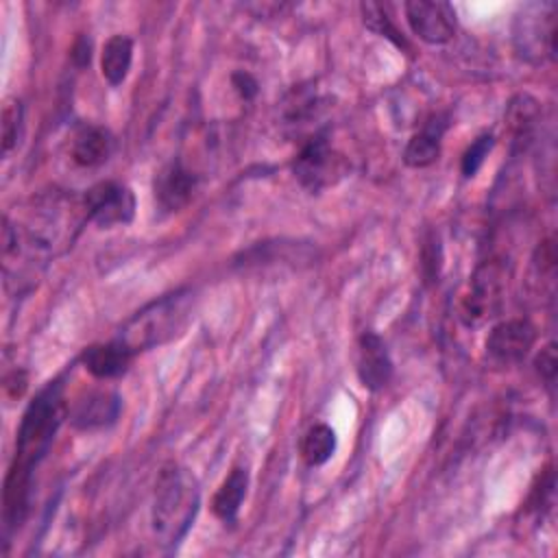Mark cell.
Segmentation results:
<instances>
[{
	"label": "cell",
	"mask_w": 558,
	"mask_h": 558,
	"mask_svg": "<svg viewBox=\"0 0 558 558\" xmlns=\"http://www.w3.org/2000/svg\"><path fill=\"white\" fill-rule=\"evenodd\" d=\"M68 410L70 405L63 397V384L59 379L44 386L28 403L17 429L15 458L4 480V534L20 527L28 514L33 473L46 458L63 418H68Z\"/></svg>",
	"instance_id": "cell-1"
},
{
	"label": "cell",
	"mask_w": 558,
	"mask_h": 558,
	"mask_svg": "<svg viewBox=\"0 0 558 558\" xmlns=\"http://www.w3.org/2000/svg\"><path fill=\"white\" fill-rule=\"evenodd\" d=\"M201 506V490L194 475L168 462L157 477L153 497V532L166 547H177L192 527Z\"/></svg>",
	"instance_id": "cell-2"
},
{
	"label": "cell",
	"mask_w": 558,
	"mask_h": 558,
	"mask_svg": "<svg viewBox=\"0 0 558 558\" xmlns=\"http://www.w3.org/2000/svg\"><path fill=\"white\" fill-rule=\"evenodd\" d=\"M194 294L190 288H179L170 294H163L142 310H137L116 336L122 340L133 355L148 351L153 347L166 344L181 336L192 320Z\"/></svg>",
	"instance_id": "cell-3"
},
{
	"label": "cell",
	"mask_w": 558,
	"mask_h": 558,
	"mask_svg": "<svg viewBox=\"0 0 558 558\" xmlns=\"http://www.w3.org/2000/svg\"><path fill=\"white\" fill-rule=\"evenodd\" d=\"M556 13L554 2H530L514 17L512 39L519 57L530 63H545L556 57Z\"/></svg>",
	"instance_id": "cell-4"
},
{
	"label": "cell",
	"mask_w": 558,
	"mask_h": 558,
	"mask_svg": "<svg viewBox=\"0 0 558 558\" xmlns=\"http://www.w3.org/2000/svg\"><path fill=\"white\" fill-rule=\"evenodd\" d=\"M347 163L340 153H336L325 133H314L292 161L294 179L307 192H323L344 177Z\"/></svg>",
	"instance_id": "cell-5"
},
{
	"label": "cell",
	"mask_w": 558,
	"mask_h": 558,
	"mask_svg": "<svg viewBox=\"0 0 558 558\" xmlns=\"http://www.w3.org/2000/svg\"><path fill=\"white\" fill-rule=\"evenodd\" d=\"M83 205L87 220L102 229L129 225L135 216V196L118 181H100L89 187L83 196Z\"/></svg>",
	"instance_id": "cell-6"
},
{
	"label": "cell",
	"mask_w": 558,
	"mask_h": 558,
	"mask_svg": "<svg viewBox=\"0 0 558 558\" xmlns=\"http://www.w3.org/2000/svg\"><path fill=\"white\" fill-rule=\"evenodd\" d=\"M501 290H504V277L499 266L495 262L480 266L471 279L469 292L462 299L460 318L473 327L490 318L499 307Z\"/></svg>",
	"instance_id": "cell-7"
},
{
	"label": "cell",
	"mask_w": 558,
	"mask_h": 558,
	"mask_svg": "<svg viewBox=\"0 0 558 558\" xmlns=\"http://www.w3.org/2000/svg\"><path fill=\"white\" fill-rule=\"evenodd\" d=\"M408 26L425 44H445L456 33V11L442 0H410L403 4Z\"/></svg>",
	"instance_id": "cell-8"
},
{
	"label": "cell",
	"mask_w": 558,
	"mask_h": 558,
	"mask_svg": "<svg viewBox=\"0 0 558 558\" xmlns=\"http://www.w3.org/2000/svg\"><path fill=\"white\" fill-rule=\"evenodd\" d=\"M536 329L530 320L508 318L497 323L486 336V353L499 364L521 362L534 347Z\"/></svg>",
	"instance_id": "cell-9"
},
{
	"label": "cell",
	"mask_w": 558,
	"mask_h": 558,
	"mask_svg": "<svg viewBox=\"0 0 558 558\" xmlns=\"http://www.w3.org/2000/svg\"><path fill=\"white\" fill-rule=\"evenodd\" d=\"M122 410L120 395L113 390H89L78 397L68 410V418L76 429L92 432L109 427L118 421Z\"/></svg>",
	"instance_id": "cell-10"
},
{
	"label": "cell",
	"mask_w": 558,
	"mask_h": 558,
	"mask_svg": "<svg viewBox=\"0 0 558 558\" xmlns=\"http://www.w3.org/2000/svg\"><path fill=\"white\" fill-rule=\"evenodd\" d=\"M357 377L373 392L386 388L392 377V360L375 331H364L357 340Z\"/></svg>",
	"instance_id": "cell-11"
},
{
	"label": "cell",
	"mask_w": 558,
	"mask_h": 558,
	"mask_svg": "<svg viewBox=\"0 0 558 558\" xmlns=\"http://www.w3.org/2000/svg\"><path fill=\"white\" fill-rule=\"evenodd\" d=\"M196 174L187 170L181 161H170L155 177V198L161 209L179 211L185 207L196 190Z\"/></svg>",
	"instance_id": "cell-12"
},
{
	"label": "cell",
	"mask_w": 558,
	"mask_h": 558,
	"mask_svg": "<svg viewBox=\"0 0 558 558\" xmlns=\"http://www.w3.org/2000/svg\"><path fill=\"white\" fill-rule=\"evenodd\" d=\"M131 360H133V351L118 338L109 342L89 344L81 353V364L96 379H113L124 375L131 366Z\"/></svg>",
	"instance_id": "cell-13"
},
{
	"label": "cell",
	"mask_w": 558,
	"mask_h": 558,
	"mask_svg": "<svg viewBox=\"0 0 558 558\" xmlns=\"http://www.w3.org/2000/svg\"><path fill=\"white\" fill-rule=\"evenodd\" d=\"M113 140L107 129L96 124H83L70 144V157L83 168H96L105 163L111 155Z\"/></svg>",
	"instance_id": "cell-14"
},
{
	"label": "cell",
	"mask_w": 558,
	"mask_h": 558,
	"mask_svg": "<svg viewBox=\"0 0 558 558\" xmlns=\"http://www.w3.org/2000/svg\"><path fill=\"white\" fill-rule=\"evenodd\" d=\"M447 129V118L445 116H434L425 126L414 133L405 148H403V161L410 168H427L440 157V142L442 133Z\"/></svg>",
	"instance_id": "cell-15"
},
{
	"label": "cell",
	"mask_w": 558,
	"mask_h": 558,
	"mask_svg": "<svg viewBox=\"0 0 558 558\" xmlns=\"http://www.w3.org/2000/svg\"><path fill=\"white\" fill-rule=\"evenodd\" d=\"M246 488H248V471L244 466H233L229 475L222 480V484L218 486L211 499V510L225 525H233L238 521V512L246 497Z\"/></svg>",
	"instance_id": "cell-16"
},
{
	"label": "cell",
	"mask_w": 558,
	"mask_h": 558,
	"mask_svg": "<svg viewBox=\"0 0 558 558\" xmlns=\"http://www.w3.org/2000/svg\"><path fill=\"white\" fill-rule=\"evenodd\" d=\"M131 61H133V41L126 35L109 37L100 54V72L105 81L113 87L120 85L131 70Z\"/></svg>",
	"instance_id": "cell-17"
},
{
	"label": "cell",
	"mask_w": 558,
	"mask_h": 558,
	"mask_svg": "<svg viewBox=\"0 0 558 558\" xmlns=\"http://www.w3.org/2000/svg\"><path fill=\"white\" fill-rule=\"evenodd\" d=\"M336 432L327 423H316L305 432L301 440V456L310 466H320L336 453Z\"/></svg>",
	"instance_id": "cell-18"
},
{
	"label": "cell",
	"mask_w": 558,
	"mask_h": 558,
	"mask_svg": "<svg viewBox=\"0 0 558 558\" xmlns=\"http://www.w3.org/2000/svg\"><path fill=\"white\" fill-rule=\"evenodd\" d=\"M360 13H362V22L368 31H373L379 37L390 39L397 48L401 50H410L408 39L403 37V33L395 26L392 17L388 15V4L381 2H362L360 4Z\"/></svg>",
	"instance_id": "cell-19"
},
{
	"label": "cell",
	"mask_w": 558,
	"mask_h": 558,
	"mask_svg": "<svg viewBox=\"0 0 558 558\" xmlns=\"http://www.w3.org/2000/svg\"><path fill=\"white\" fill-rule=\"evenodd\" d=\"M22 102L17 98L4 100L2 107V153L9 155L17 146L20 129H22Z\"/></svg>",
	"instance_id": "cell-20"
},
{
	"label": "cell",
	"mask_w": 558,
	"mask_h": 558,
	"mask_svg": "<svg viewBox=\"0 0 558 558\" xmlns=\"http://www.w3.org/2000/svg\"><path fill=\"white\" fill-rule=\"evenodd\" d=\"M493 144H495V140H493V135H488V133H484V135H480V137H475V140L471 142V146L464 150L462 163H460L464 177H475V172L482 168L484 159L488 157Z\"/></svg>",
	"instance_id": "cell-21"
},
{
	"label": "cell",
	"mask_w": 558,
	"mask_h": 558,
	"mask_svg": "<svg viewBox=\"0 0 558 558\" xmlns=\"http://www.w3.org/2000/svg\"><path fill=\"white\" fill-rule=\"evenodd\" d=\"M536 371H538V375L551 386L554 384V379H556V347H554V342H549L545 349H541V353L536 355Z\"/></svg>",
	"instance_id": "cell-22"
},
{
	"label": "cell",
	"mask_w": 558,
	"mask_h": 558,
	"mask_svg": "<svg viewBox=\"0 0 558 558\" xmlns=\"http://www.w3.org/2000/svg\"><path fill=\"white\" fill-rule=\"evenodd\" d=\"M231 83L242 100H253L257 96V81L248 72H233Z\"/></svg>",
	"instance_id": "cell-23"
},
{
	"label": "cell",
	"mask_w": 558,
	"mask_h": 558,
	"mask_svg": "<svg viewBox=\"0 0 558 558\" xmlns=\"http://www.w3.org/2000/svg\"><path fill=\"white\" fill-rule=\"evenodd\" d=\"M26 384H28L26 373L17 368V371H13V373L4 379V390H7L11 397H22L24 390H26Z\"/></svg>",
	"instance_id": "cell-24"
},
{
	"label": "cell",
	"mask_w": 558,
	"mask_h": 558,
	"mask_svg": "<svg viewBox=\"0 0 558 558\" xmlns=\"http://www.w3.org/2000/svg\"><path fill=\"white\" fill-rule=\"evenodd\" d=\"M89 57H92V44L87 37H78L74 48H72V59L76 61V65H87L89 63Z\"/></svg>",
	"instance_id": "cell-25"
}]
</instances>
